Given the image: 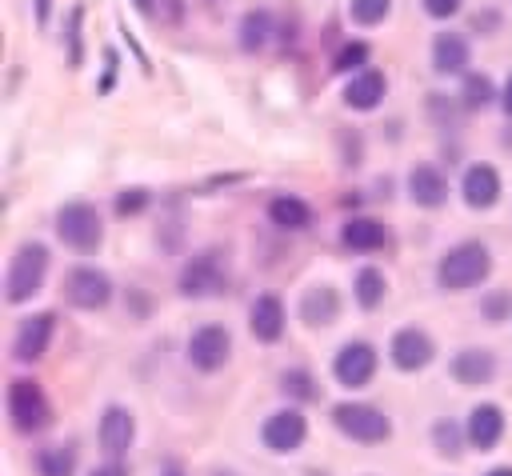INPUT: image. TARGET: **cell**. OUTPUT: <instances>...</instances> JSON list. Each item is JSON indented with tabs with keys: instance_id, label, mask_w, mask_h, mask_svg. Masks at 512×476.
I'll list each match as a JSON object with an SVG mask.
<instances>
[{
	"instance_id": "6da1fadb",
	"label": "cell",
	"mask_w": 512,
	"mask_h": 476,
	"mask_svg": "<svg viewBox=\"0 0 512 476\" xmlns=\"http://www.w3.org/2000/svg\"><path fill=\"white\" fill-rule=\"evenodd\" d=\"M44 272H48V248L44 244H20L12 264H8V280H4L8 304H24L28 296H36L44 284Z\"/></svg>"
},
{
	"instance_id": "7a4b0ae2",
	"label": "cell",
	"mask_w": 512,
	"mask_h": 476,
	"mask_svg": "<svg viewBox=\"0 0 512 476\" xmlns=\"http://www.w3.org/2000/svg\"><path fill=\"white\" fill-rule=\"evenodd\" d=\"M492 272V256L480 240H468V244H456L452 252H444L440 260V284L444 288H472L480 284L484 276Z\"/></svg>"
},
{
	"instance_id": "3957f363",
	"label": "cell",
	"mask_w": 512,
	"mask_h": 476,
	"mask_svg": "<svg viewBox=\"0 0 512 476\" xmlns=\"http://www.w3.org/2000/svg\"><path fill=\"white\" fill-rule=\"evenodd\" d=\"M56 236L72 252H96L100 248V236H104V224H100L96 208H88V204H64L56 212Z\"/></svg>"
},
{
	"instance_id": "277c9868",
	"label": "cell",
	"mask_w": 512,
	"mask_h": 476,
	"mask_svg": "<svg viewBox=\"0 0 512 476\" xmlns=\"http://www.w3.org/2000/svg\"><path fill=\"white\" fill-rule=\"evenodd\" d=\"M332 420H336V428H340L344 436H352V440H360V444H380V440L392 436L388 416L376 412L372 404H340V408L332 412Z\"/></svg>"
},
{
	"instance_id": "5b68a950",
	"label": "cell",
	"mask_w": 512,
	"mask_h": 476,
	"mask_svg": "<svg viewBox=\"0 0 512 476\" xmlns=\"http://www.w3.org/2000/svg\"><path fill=\"white\" fill-rule=\"evenodd\" d=\"M8 416L20 432H40L48 424V400L32 380H16L8 388Z\"/></svg>"
},
{
	"instance_id": "8992f818",
	"label": "cell",
	"mask_w": 512,
	"mask_h": 476,
	"mask_svg": "<svg viewBox=\"0 0 512 476\" xmlns=\"http://www.w3.org/2000/svg\"><path fill=\"white\" fill-rule=\"evenodd\" d=\"M228 352H232V336H228V328H220V324H204V328H196L192 340H188V360H192L200 372H216V368L228 360Z\"/></svg>"
},
{
	"instance_id": "52a82bcc",
	"label": "cell",
	"mask_w": 512,
	"mask_h": 476,
	"mask_svg": "<svg viewBox=\"0 0 512 476\" xmlns=\"http://www.w3.org/2000/svg\"><path fill=\"white\" fill-rule=\"evenodd\" d=\"M64 292H68V300H72L76 308H88V312H92V308H104V304H108L112 284H108V276H104L100 268H72Z\"/></svg>"
},
{
	"instance_id": "ba28073f",
	"label": "cell",
	"mask_w": 512,
	"mask_h": 476,
	"mask_svg": "<svg viewBox=\"0 0 512 476\" xmlns=\"http://www.w3.org/2000/svg\"><path fill=\"white\" fill-rule=\"evenodd\" d=\"M336 380L340 384H348V388H360V384H368L372 376H376V352H372V344H364V340H352V344H344L340 352H336Z\"/></svg>"
},
{
	"instance_id": "9c48e42d",
	"label": "cell",
	"mask_w": 512,
	"mask_h": 476,
	"mask_svg": "<svg viewBox=\"0 0 512 476\" xmlns=\"http://www.w3.org/2000/svg\"><path fill=\"white\" fill-rule=\"evenodd\" d=\"M260 432H264V444H268V448H276V452H292V448L304 444L308 424H304V416H300L296 408H280V412H272V416L264 420Z\"/></svg>"
},
{
	"instance_id": "30bf717a",
	"label": "cell",
	"mask_w": 512,
	"mask_h": 476,
	"mask_svg": "<svg viewBox=\"0 0 512 476\" xmlns=\"http://www.w3.org/2000/svg\"><path fill=\"white\" fill-rule=\"evenodd\" d=\"M432 360V340H428V332H420V328H400L396 336H392V364L400 368V372H416V368H424Z\"/></svg>"
},
{
	"instance_id": "8fae6325",
	"label": "cell",
	"mask_w": 512,
	"mask_h": 476,
	"mask_svg": "<svg viewBox=\"0 0 512 476\" xmlns=\"http://www.w3.org/2000/svg\"><path fill=\"white\" fill-rule=\"evenodd\" d=\"M248 328H252V336L264 340V344H276V340H280V328H284V304H280L276 292L256 296V304H252V312H248Z\"/></svg>"
},
{
	"instance_id": "7c38bea8",
	"label": "cell",
	"mask_w": 512,
	"mask_h": 476,
	"mask_svg": "<svg viewBox=\"0 0 512 476\" xmlns=\"http://www.w3.org/2000/svg\"><path fill=\"white\" fill-rule=\"evenodd\" d=\"M408 196L420 204V208H440L448 200V184L440 176V168L432 164H416L412 176H408Z\"/></svg>"
},
{
	"instance_id": "4fadbf2b",
	"label": "cell",
	"mask_w": 512,
	"mask_h": 476,
	"mask_svg": "<svg viewBox=\"0 0 512 476\" xmlns=\"http://www.w3.org/2000/svg\"><path fill=\"white\" fill-rule=\"evenodd\" d=\"M500 436H504V412L492 408V404L472 408V416H468V444L480 448V452H488V448L500 444Z\"/></svg>"
},
{
	"instance_id": "5bb4252c",
	"label": "cell",
	"mask_w": 512,
	"mask_h": 476,
	"mask_svg": "<svg viewBox=\"0 0 512 476\" xmlns=\"http://www.w3.org/2000/svg\"><path fill=\"white\" fill-rule=\"evenodd\" d=\"M496 196H500V176H496V168H492V164H472L468 176H464V200H468L472 208H488V204H496Z\"/></svg>"
},
{
	"instance_id": "9a60e30c",
	"label": "cell",
	"mask_w": 512,
	"mask_h": 476,
	"mask_svg": "<svg viewBox=\"0 0 512 476\" xmlns=\"http://www.w3.org/2000/svg\"><path fill=\"white\" fill-rule=\"evenodd\" d=\"M220 284H224V272H220L216 256L192 260V264L184 268V276H180V292H184V296H204V292H216Z\"/></svg>"
},
{
	"instance_id": "2e32d148",
	"label": "cell",
	"mask_w": 512,
	"mask_h": 476,
	"mask_svg": "<svg viewBox=\"0 0 512 476\" xmlns=\"http://www.w3.org/2000/svg\"><path fill=\"white\" fill-rule=\"evenodd\" d=\"M52 316L48 312H40V316H32V320H24L20 328H16V356L20 360H36L44 348H48V340H52Z\"/></svg>"
},
{
	"instance_id": "e0dca14e",
	"label": "cell",
	"mask_w": 512,
	"mask_h": 476,
	"mask_svg": "<svg viewBox=\"0 0 512 476\" xmlns=\"http://www.w3.org/2000/svg\"><path fill=\"white\" fill-rule=\"evenodd\" d=\"M492 372H496V360H492V352H484V348H464V352H456V360H452V376H456L460 384H488Z\"/></svg>"
},
{
	"instance_id": "ac0fdd59",
	"label": "cell",
	"mask_w": 512,
	"mask_h": 476,
	"mask_svg": "<svg viewBox=\"0 0 512 476\" xmlns=\"http://www.w3.org/2000/svg\"><path fill=\"white\" fill-rule=\"evenodd\" d=\"M340 240H344V248H352V252H372V248H380V244L388 240V232H384V224H376V220H368V216H352V220L340 228Z\"/></svg>"
},
{
	"instance_id": "d6986e66",
	"label": "cell",
	"mask_w": 512,
	"mask_h": 476,
	"mask_svg": "<svg viewBox=\"0 0 512 476\" xmlns=\"http://www.w3.org/2000/svg\"><path fill=\"white\" fill-rule=\"evenodd\" d=\"M100 444H104L108 456H120L132 444V416L124 408H108L100 416Z\"/></svg>"
},
{
	"instance_id": "ffe728a7",
	"label": "cell",
	"mask_w": 512,
	"mask_h": 476,
	"mask_svg": "<svg viewBox=\"0 0 512 476\" xmlns=\"http://www.w3.org/2000/svg\"><path fill=\"white\" fill-rule=\"evenodd\" d=\"M380 96H384V72H360V76H352L348 88H344V100H348L352 108H360V112L376 108Z\"/></svg>"
},
{
	"instance_id": "44dd1931",
	"label": "cell",
	"mask_w": 512,
	"mask_h": 476,
	"mask_svg": "<svg viewBox=\"0 0 512 476\" xmlns=\"http://www.w3.org/2000/svg\"><path fill=\"white\" fill-rule=\"evenodd\" d=\"M432 64H436L440 72H460V68L468 64V40L456 36V32L436 36V40H432Z\"/></svg>"
},
{
	"instance_id": "7402d4cb",
	"label": "cell",
	"mask_w": 512,
	"mask_h": 476,
	"mask_svg": "<svg viewBox=\"0 0 512 476\" xmlns=\"http://www.w3.org/2000/svg\"><path fill=\"white\" fill-rule=\"evenodd\" d=\"M336 312H340V304H336V292H332V288H308L304 300H300V316H304L312 328H316V324H332Z\"/></svg>"
},
{
	"instance_id": "603a6c76",
	"label": "cell",
	"mask_w": 512,
	"mask_h": 476,
	"mask_svg": "<svg viewBox=\"0 0 512 476\" xmlns=\"http://www.w3.org/2000/svg\"><path fill=\"white\" fill-rule=\"evenodd\" d=\"M268 216H272L280 228H304V224L312 220V208H308L300 196H272Z\"/></svg>"
},
{
	"instance_id": "cb8c5ba5",
	"label": "cell",
	"mask_w": 512,
	"mask_h": 476,
	"mask_svg": "<svg viewBox=\"0 0 512 476\" xmlns=\"http://www.w3.org/2000/svg\"><path fill=\"white\" fill-rule=\"evenodd\" d=\"M240 44H244L248 52H256V48H264V44H268V12H248V16H244Z\"/></svg>"
},
{
	"instance_id": "d4e9b609",
	"label": "cell",
	"mask_w": 512,
	"mask_h": 476,
	"mask_svg": "<svg viewBox=\"0 0 512 476\" xmlns=\"http://www.w3.org/2000/svg\"><path fill=\"white\" fill-rule=\"evenodd\" d=\"M380 296H384V276L376 268H364L356 276V300H360V308H376Z\"/></svg>"
},
{
	"instance_id": "484cf974",
	"label": "cell",
	"mask_w": 512,
	"mask_h": 476,
	"mask_svg": "<svg viewBox=\"0 0 512 476\" xmlns=\"http://www.w3.org/2000/svg\"><path fill=\"white\" fill-rule=\"evenodd\" d=\"M40 476H72V452L68 448H44L36 456Z\"/></svg>"
},
{
	"instance_id": "4316f807",
	"label": "cell",
	"mask_w": 512,
	"mask_h": 476,
	"mask_svg": "<svg viewBox=\"0 0 512 476\" xmlns=\"http://www.w3.org/2000/svg\"><path fill=\"white\" fill-rule=\"evenodd\" d=\"M392 12V0H352V20L356 24H380Z\"/></svg>"
},
{
	"instance_id": "83f0119b",
	"label": "cell",
	"mask_w": 512,
	"mask_h": 476,
	"mask_svg": "<svg viewBox=\"0 0 512 476\" xmlns=\"http://www.w3.org/2000/svg\"><path fill=\"white\" fill-rule=\"evenodd\" d=\"M280 388H284L288 396H296V400H316V388H312V380H308L304 368L284 372V376H280Z\"/></svg>"
},
{
	"instance_id": "f1b7e54d",
	"label": "cell",
	"mask_w": 512,
	"mask_h": 476,
	"mask_svg": "<svg viewBox=\"0 0 512 476\" xmlns=\"http://www.w3.org/2000/svg\"><path fill=\"white\" fill-rule=\"evenodd\" d=\"M432 440H436V448H440L444 456H456V452H460V428H456L452 420H436V424H432Z\"/></svg>"
},
{
	"instance_id": "f546056e",
	"label": "cell",
	"mask_w": 512,
	"mask_h": 476,
	"mask_svg": "<svg viewBox=\"0 0 512 476\" xmlns=\"http://www.w3.org/2000/svg\"><path fill=\"white\" fill-rule=\"evenodd\" d=\"M492 100V80L488 76H468L464 80V104L468 108H484Z\"/></svg>"
},
{
	"instance_id": "4dcf8cb0",
	"label": "cell",
	"mask_w": 512,
	"mask_h": 476,
	"mask_svg": "<svg viewBox=\"0 0 512 476\" xmlns=\"http://www.w3.org/2000/svg\"><path fill=\"white\" fill-rule=\"evenodd\" d=\"M144 204H148V192H144V188H132V192H120V196H116V212H120V216H136Z\"/></svg>"
},
{
	"instance_id": "1f68e13d",
	"label": "cell",
	"mask_w": 512,
	"mask_h": 476,
	"mask_svg": "<svg viewBox=\"0 0 512 476\" xmlns=\"http://www.w3.org/2000/svg\"><path fill=\"white\" fill-rule=\"evenodd\" d=\"M368 60V44L364 40H352V44H344V52L336 56V68H356V64H364Z\"/></svg>"
},
{
	"instance_id": "d6a6232c",
	"label": "cell",
	"mask_w": 512,
	"mask_h": 476,
	"mask_svg": "<svg viewBox=\"0 0 512 476\" xmlns=\"http://www.w3.org/2000/svg\"><path fill=\"white\" fill-rule=\"evenodd\" d=\"M508 308H512V300H508L504 292H492V296L484 300V316H488V320H504Z\"/></svg>"
},
{
	"instance_id": "836d02e7",
	"label": "cell",
	"mask_w": 512,
	"mask_h": 476,
	"mask_svg": "<svg viewBox=\"0 0 512 476\" xmlns=\"http://www.w3.org/2000/svg\"><path fill=\"white\" fill-rule=\"evenodd\" d=\"M144 12H152L156 20L164 16L168 24H176V20H180V0H156V4H152V8H144Z\"/></svg>"
},
{
	"instance_id": "e575fe53",
	"label": "cell",
	"mask_w": 512,
	"mask_h": 476,
	"mask_svg": "<svg viewBox=\"0 0 512 476\" xmlns=\"http://www.w3.org/2000/svg\"><path fill=\"white\" fill-rule=\"evenodd\" d=\"M424 8H428V16L448 20V16H456V12H460V0H424Z\"/></svg>"
},
{
	"instance_id": "d590c367",
	"label": "cell",
	"mask_w": 512,
	"mask_h": 476,
	"mask_svg": "<svg viewBox=\"0 0 512 476\" xmlns=\"http://www.w3.org/2000/svg\"><path fill=\"white\" fill-rule=\"evenodd\" d=\"M92 476H128V472H124V464H100Z\"/></svg>"
},
{
	"instance_id": "8d00e7d4",
	"label": "cell",
	"mask_w": 512,
	"mask_h": 476,
	"mask_svg": "<svg viewBox=\"0 0 512 476\" xmlns=\"http://www.w3.org/2000/svg\"><path fill=\"white\" fill-rule=\"evenodd\" d=\"M48 12H52V0H36V24H48Z\"/></svg>"
},
{
	"instance_id": "74e56055",
	"label": "cell",
	"mask_w": 512,
	"mask_h": 476,
	"mask_svg": "<svg viewBox=\"0 0 512 476\" xmlns=\"http://www.w3.org/2000/svg\"><path fill=\"white\" fill-rule=\"evenodd\" d=\"M504 108L512 112V76H508V84H504Z\"/></svg>"
},
{
	"instance_id": "f35d334b",
	"label": "cell",
	"mask_w": 512,
	"mask_h": 476,
	"mask_svg": "<svg viewBox=\"0 0 512 476\" xmlns=\"http://www.w3.org/2000/svg\"><path fill=\"white\" fill-rule=\"evenodd\" d=\"M160 476H184V472H180V468H176V464H168V468H164V472H160Z\"/></svg>"
},
{
	"instance_id": "ab89813d",
	"label": "cell",
	"mask_w": 512,
	"mask_h": 476,
	"mask_svg": "<svg viewBox=\"0 0 512 476\" xmlns=\"http://www.w3.org/2000/svg\"><path fill=\"white\" fill-rule=\"evenodd\" d=\"M488 476H512V468H496V472H488Z\"/></svg>"
}]
</instances>
